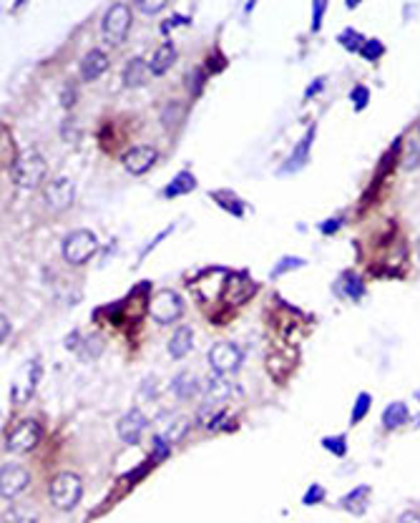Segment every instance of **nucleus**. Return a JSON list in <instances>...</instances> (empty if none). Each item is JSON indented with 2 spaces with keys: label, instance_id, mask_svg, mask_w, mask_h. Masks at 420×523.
Wrapping results in <instances>:
<instances>
[{
  "label": "nucleus",
  "instance_id": "1",
  "mask_svg": "<svg viewBox=\"0 0 420 523\" xmlns=\"http://www.w3.org/2000/svg\"><path fill=\"white\" fill-rule=\"evenodd\" d=\"M11 177L21 189H36L48 177V161L43 159L38 151H26L16 156L11 164Z\"/></svg>",
  "mask_w": 420,
  "mask_h": 523
},
{
  "label": "nucleus",
  "instance_id": "2",
  "mask_svg": "<svg viewBox=\"0 0 420 523\" xmlns=\"http://www.w3.org/2000/svg\"><path fill=\"white\" fill-rule=\"evenodd\" d=\"M81 493H83V483L76 473L63 470V473L53 475V481L48 486V496L58 511H73L76 503L81 501Z\"/></svg>",
  "mask_w": 420,
  "mask_h": 523
},
{
  "label": "nucleus",
  "instance_id": "3",
  "mask_svg": "<svg viewBox=\"0 0 420 523\" xmlns=\"http://www.w3.org/2000/svg\"><path fill=\"white\" fill-rule=\"evenodd\" d=\"M96 249H98V239H96V234H93L91 229L71 232V234L63 239V247H61V252H63V259L68 262V264H73V267L86 264L91 257L96 254Z\"/></svg>",
  "mask_w": 420,
  "mask_h": 523
},
{
  "label": "nucleus",
  "instance_id": "4",
  "mask_svg": "<svg viewBox=\"0 0 420 523\" xmlns=\"http://www.w3.org/2000/svg\"><path fill=\"white\" fill-rule=\"evenodd\" d=\"M131 31V8L126 3H113L101 21V33L111 46H121Z\"/></svg>",
  "mask_w": 420,
  "mask_h": 523
},
{
  "label": "nucleus",
  "instance_id": "5",
  "mask_svg": "<svg viewBox=\"0 0 420 523\" xmlns=\"http://www.w3.org/2000/svg\"><path fill=\"white\" fill-rule=\"evenodd\" d=\"M38 380H41V360L33 358V360H28V363L16 373V378H13L11 400L16 403V405H23V403L31 400V395L36 393Z\"/></svg>",
  "mask_w": 420,
  "mask_h": 523
},
{
  "label": "nucleus",
  "instance_id": "6",
  "mask_svg": "<svg viewBox=\"0 0 420 523\" xmlns=\"http://www.w3.org/2000/svg\"><path fill=\"white\" fill-rule=\"evenodd\" d=\"M181 312H184V302L174 289H159V292L151 297L149 304V315L154 317L159 325H171L174 320H179Z\"/></svg>",
  "mask_w": 420,
  "mask_h": 523
},
{
  "label": "nucleus",
  "instance_id": "7",
  "mask_svg": "<svg viewBox=\"0 0 420 523\" xmlns=\"http://www.w3.org/2000/svg\"><path fill=\"white\" fill-rule=\"evenodd\" d=\"M242 360H245V353L242 347L235 345V342H217V345L209 350V365L214 368V373L222 375H232L242 368Z\"/></svg>",
  "mask_w": 420,
  "mask_h": 523
},
{
  "label": "nucleus",
  "instance_id": "8",
  "mask_svg": "<svg viewBox=\"0 0 420 523\" xmlns=\"http://www.w3.org/2000/svg\"><path fill=\"white\" fill-rule=\"evenodd\" d=\"M73 199H76V184L71 177H56L46 184L43 202H46L48 209H53V212H66V209H71Z\"/></svg>",
  "mask_w": 420,
  "mask_h": 523
},
{
  "label": "nucleus",
  "instance_id": "9",
  "mask_svg": "<svg viewBox=\"0 0 420 523\" xmlns=\"http://www.w3.org/2000/svg\"><path fill=\"white\" fill-rule=\"evenodd\" d=\"M41 435H43V430L36 420H21L11 430V435H8L6 448L11 450V453H28V450H33L38 443H41Z\"/></svg>",
  "mask_w": 420,
  "mask_h": 523
},
{
  "label": "nucleus",
  "instance_id": "10",
  "mask_svg": "<svg viewBox=\"0 0 420 523\" xmlns=\"http://www.w3.org/2000/svg\"><path fill=\"white\" fill-rule=\"evenodd\" d=\"M31 486V473H28V468H23V465H16V463H8L3 465V473H0V493H3V498H16L18 493H23L26 488Z\"/></svg>",
  "mask_w": 420,
  "mask_h": 523
},
{
  "label": "nucleus",
  "instance_id": "11",
  "mask_svg": "<svg viewBox=\"0 0 420 523\" xmlns=\"http://www.w3.org/2000/svg\"><path fill=\"white\" fill-rule=\"evenodd\" d=\"M229 395H232V383L227 380V375H222V373L209 375L207 383H204V408L212 410V408L227 403Z\"/></svg>",
  "mask_w": 420,
  "mask_h": 523
},
{
  "label": "nucleus",
  "instance_id": "12",
  "mask_svg": "<svg viewBox=\"0 0 420 523\" xmlns=\"http://www.w3.org/2000/svg\"><path fill=\"white\" fill-rule=\"evenodd\" d=\"M146 423H149V420H146L144 413L138 410V408H133V410H128L126 415L118 418V423H116L118 438H121L123 443H128V445L138 443V438H141V433H144Z\"/></svg>",
  "mask_w": 420,
  "mask_h": 523
},
{
  "label": "nucleus",
  "instance_id": "13",
  "mask_svg": "<svg viewBox=\"0 0 420 523\" xmlns=\"http://www.w3.org/2000/svg\"><path fill=\"white\" fill-rule=\"evenodd\" d=\"M156 156H159V151L154 149V146H133V149H128L126 154H123V169L128 171V174H144V171H149L151 166H154Z\"/></svg>",
  "mask_w": 420,
  "mask_h": 523
},
{
  "label": "nucleus",
  "instance_id": "14",
  "mask_svg": "<svg viewBox=\"0 0 420 523\" xmlns=\"http://www.w3.org/2000/svg\"><path fill=\"white\" fill-rule=\"evenodd\" d=\"M314 134H317V126H309L307 134L299 139V144L294 146V151L287 156V161H285V166L280 169V174H292V171H299L304 164H307L309 149H312V141H314Z\"/></svg>",
  "mask_w": 420,
  "mask_h": 523
},
{
  "label": "nucleus",
  "instance_id": "15",
  "mask_svg": "<svg viewBox=\"0 0 420 523\" xmlns=\"http://www.w3.org/2000/svg\"><path fill=\"white\" fill-rule=\"evenodd\" d=\"M255 292V284L247 274H229L227 284H224V299L232 304L247 302V297Z\"/></svg>",
  "mask_w": 420,
  "mask_h": 523
},
{
  "label": "nucleus",
  "instance_id": "16",
  "mask_svg": "<svg viewBox=\"0 0 420 523\" xmlns=\"http://www.w3.org/2000/svg\"><path fill=\"white\" fill-rule=\"evenodd\" d=\"M106 68H108V56L101 48H91L83 56V61H81V78L86 83H91V81H96L98 76L106 73Z\"/></svg>",
  "mask_w": 420,
  "mask_h": 523
},
{
  "label": "nucleus",
  "instance_id": "17",
  "mask_svg": "<svg viewBox=\"0 0 420 523\" xmlns=\"http://www.w3.org/2000/svg\"><path fill=\"white\" fill-rule=\"evenodd\" d=\"M149 78H151L149 61H144L141 56H133V58L126 63V68H123V83H126L128 88H138V86L149 83Z\"/></svg>",
  "mask_w": 420,
  "mask_h": 523
},
{
  "label": "nucleus",
  "instance_id": "18",
  "mask_svg": "<svg viewBox=\"0 0 420 523\" xmlns=\"http://www.w3.org/2000/svg\"><path fill=\"white\" fill-rule=\"evenodd\" d=\"M192 340H194L192 327H189V325H181L179 330L171 335V340H169V355H171V358H174V360L186 358V355L192 353V345H194Z\"/></svg>",
  "mask_w": 420,
  "mask_h": 523
},
{
  "label": "nucleus",
  "instance_id": "19",
  "mask_svg": "<svg viewBox=\"0 0 420 523\" xmlns=\"http://www.w3.org/2000/svg\"><path fill=\"white\" fill-rule=\"evenodd\" d=\"M176 61V48H174V43H161L159 48L154 51V56H151L149 61V68H151V76H161L166 73V71L174 66Z\"/></svg>",
  "mask_w": 420,
  "mask_h": 523
},
{
  "label": "nucleus",
  "instance_id": "20",
  "mask_svg": "<svg viewBox=\"0 0 420 523\" xmlns=\"http://www.w3.org/2000/svg\"><path fill=\"white\" fill-rule=\"evenodd\" d=\"M370 493H372L370 486H357L355 491H350L347 496H342L340 506L345 508L347 513H352V516H362V513L367 511V501H370Z\"/></svg>",
  "mask_w": 420,
  "mask_h": 523
},
{
  "label": "nucleus",
  "instance_id": "21",
  "mask_svg": "<svg viewBox=\"0 0 420 523\" xmlns=\"http://www.w3.org/2000/svg\"><path fill=\"white\" fill-rule=\"evenodd\" d=\"M408 420H410V408H408V403H403V400L390 403V405L383 410V425L388 428V430H398V428H403Z\"/></svg>",
  "mask_w": 420,
  "mask_h": 523
},
{
  "label": "nucleus",
  "instance_id": "22",
  "mask_svg": "<svg viewBox=\"0 0 420 523\" xmlns=\"http://www.w3.org/2000/svg\"><path fill=\"white\" fill-rule=\"evenodd\" d=\"M194 189H197V179H194L192 171H179V174L169 182V187L164 189V197L174 199V197H181V194L194 192Z\"/></svg>",
  "mask_w": 420,
  "mask_h": 523
},
{
  "label": "nucleus",
  "instance_id": "23",
  "mask_svg": "<svg viewBox=\"0 0 420 523\" xmlns=\"http://www.w3.org/2000/svg\"><path fill=\"white\" fill-rule=\"evenodd\" d=\"M171 393H174L179 400H192L199 393V383L192 373H179L171 383Z\"/></svg>",
  "mask_w": 420,
  "mask_h": 523
},
{
  "label": "nucleus",
  "instance_id": "24",
  "mask_svg": "<svg viewBox=\"0 0 420 523\" xmlns=\"http://www.w3.org/2000/svg\"><path fill=\"white\" fill-rule=\"evenodd\" d=\"M3 523H38V513L31 506L11 503L3 513Z\"/></svg>",
  "mask_w": 420,
  "mask_h": 523
},
{
  "label": "nucleus",
  "instance_id": "25",
  "mask_svg": "<svg viewBox=\"0 0 420 523\" xmlns=\"http://www.w3.org/2000/svg\"><path fill=\"white\" fill-rule=\"evenodd\" d=\"M400 166L405 171H415L420 169V139L418 136H410L403 146V156H400Z\"/></svg>",
  "mask_w": 420,
  "mask_h": 523
},
{
  "label": "nucleus",
  "instance_id": "26",
  "mask_svg": "<svg viewBox=\"0 0 420 523\" xmlns=\"http://www.w3.org/2000/svg\"><path fill=\"white\" fill-rule=\"evenodd\" d=\"M342 289H345V297H350L352 302H360L365 297V282H362L360 274L355 272H347L342 277Z\"/></svg>",
  "mask_w": 420,
  "mask_h": 523
},
{
  "label": "nucleus",
  "instance_id": "27",
  "mask_svg": "<svg viewBox=\"0 0 420 523\" xmlns=\"http://www.w3.org/2000/svg\"><path fill=\"white\" fill-rule=\"evenodd\" d=\"M81 358L83 360H96V358H101V353H103V340H101V335H88V337H83V342H81Z\"/></svg>",
  "mask_w": 420,
  "mask_h": 523
},
{
  "label": "nucleus",
  "instance_id": "28",
  "mask_svg": "<svg viewBox=\"0 0 420 523\" xmlns=\"http://www.w3.org/2000/svg\"><path fill=\"white\" fill-rule=\"evenodd\" d=\"M337 41H340L342 48H347V51H352V53H357V51H362V46H365L367 38H362L357 31L347 28V31H342V33H340V38H337Z\"/></svg>",
  "mask_w": 420,
  "mask_h": 523
},
{
  "label": "nucleus",
  "instance_id": "29",
  "mask_svg": "<svg viewBox=\"0 0 420 523\" xmlns=\"http://www.w3.org/2000/svg\"><path fill=\"white\" fill-rule=\"evenodd\" d=\"M370 405H372V395L370 393H360L355 400V408H352V415H350V423L352 425H357V423L362 420V418L370 413Z\"/></svg>",
  "mask_w": 420,
  "mask_h": 523
},
{
  "label": "nucleus",
  "instance_id": "30",
  "mask_svg": "<svg viewBox=\"0 0 420 523\" xmlns=\"http://www.w3.org/2000/svg\"><path fill=\"white\" fill-rule=\"evenodd\" d=\"M214 199H219V202H217L219 207L227 209V212H232L235 217H242V214H245V207H242V202H240V199L232 197L229 192H214Z\"/></svg>",
  "mask_w": 420,
  "mask_h": 523
},
{
  "label": "nucleus",
  "instance_id": "31",
  "mask_svg": "<svg viewBox=\"0 0 420 523\" xmlns=\"http://www.w3.org/2000/svg\"><path fill=\"white\" fill-rule=\"evenodd\" d=\"M322 448L330 450V453L337 455V458H342V455L347 453V438L345 435H327V438L322 440Z\"/></svg>",
  "mask_w": 420,
  "mask_h": 523
},
{
  "label": "nucleus",
  "instance_id": "32",
  "mask_svg": "<svg viewBox=\"0 0 420 523\" xmlns=\"http://www.w3.org/2000/svg\"><path fill=\"white\" fill-rule=\"evenodd\" d=\"M189 430V420L186 418H176L174 423H169V428H166L164 438L169 440V443H176V440L184 438V433Z\"/></svg>",
  "mask_w": 420,
  "mask_h": 523
},
{
  "label": "nucleus",
  "instance_id": "33",
  "mask_svg": "<svg viewBox=\"0 0 420 523\" xmlns=\"http://www.w3.org/2000/svg\"><path fill=\"white\" fill-rule=\"evenodd\" d=\"M299 267H304L302 257H285V259L280 262L275 269H272V277H280V274L290 272V269H299Z\"/></svg>",
  "mask_w": 420,
  "mask_h": 523
},
{
  "label": "nucleus",
  "instance_id": "34",
  "mask_svg": "<svg viewBox=\"0 0 420 523\" xmlns=\"http://www.w3.org/2000/svg\"><path fill=\"white\" fill-rule=\"evenodd\" d=\"M360 53L365 56L367 61H378L380 56L385 53V46L378 41V38H370V41H365V46H362V51H360Z\"/></svg>",
  "mask_w": 420,
  "mask_h": 523
},
{
  "label": "nucleus",
  "instance_id": "35",
  "mask_svg": "<svg viewBox=\"0 0 420 523\" xmlns=\"http://www.w3.org/2000/svg\"><path fill=\"white\" fill-rule=\"evenodd\" d=\"M350 101L355 103V111H362L370 103V88L367 86H355L350 91Z\"/></svg>",
  "mask_w": 420,
  "mask_h": 523
},
{
  "label": "nucleus",
  "instance_id": "36",
  "mask_svg": "<svg viewBox=\"0 0 420 523\" xmlns=\"http://www.w3.org/2000/svg\"><path fill=\"white\" fill-rule=\"evenodd\" d=\"M324 501V488L319 486V483H312V486L307 488V493L302 496V503L304 506H317V503Z\"/></svg>",
  "mask_w": 420,
  "mask_h": 523
},
{
  "label": "nucleus",
  "instance_id": "37",
  "mask_svg": "<svg viewBox=\"0 0 420 523\" xmlns=\"http://www.w3.org/2000/svg\"><path fill=\"white\" fill-rule=\"evenodd\" d=\"M202 86H204V73H202V68H194L192 73H189V88H192L194 96H199V91H202Z\"/></svg>",
  "mask_w": 420,
  "mask_h": 523
},
{
  "label": "nucleus",
  "instance_id": "38",
  "mask_svg": "<svg viewBox=\"0 0 420 523\" xmlns=\"http://www.w3.org/2000/svg\"><path fill=\"white\" fill-rule=\"evenodd\" d=\"M136 8L141 13H159V11H164V8H166V3H164V0H156V3H146V0H138Z\"/></svg>",
  "mask_w": 420,
  "mask_h": 523
},
{
  "label": "nucleus",
  "instance_id": "39",
  "mask_svg": "<svg viewBox=\"0 0 420 523\" xmlns=\"http://www.w3.org/2000/svg\"><path fill=\"white\" fill-rule=\"evenodd\" d=\"M324 11H327V3H314L312 6V31H319V23H322Z\"/></svg>",
  "mask_w": 420,
  "mask_h": 523
},
{
  "label": "nucleus",
  "instance_id": "40",
  "mask_svg": "<svg viewBox=\"0 0 420 523\" xmlns=\"http://www.w3.org/2000/svg\"><path fill=\"white\" fill-rule=\"evenodd\" d=\"M186 23H189V18H186V16H171L169 21L161 23V33H169L171 28H176V26H186Z\"/></svg>",
  "mask_w": 420,
  "mask_h": 523
},
{
  "label": "nucleus",
  "instance_id": "41",
  "mask_svg": "<svg viewBox=\"0 0 420 523\" xmlns=\"http://www.w3.org/2000/svg\"><path fill=\"white\" fill-rule=\"evenodd\" d=\"M169 440H164V438H156L154 440V458L156 460H161V458H166V455H169Z\"/></svg>",
  "mask_w": 420,
  "mask_h": 523
},
{
  "label": "nucleus",
  "instance_id": "42",
  "mask_svg": "<svg viewBox=\"0 0 420 523\" xmlns=\"http://www.w3.org/2000/svg\"><path fill=\"white\" fill-rule=\"evenodd\" d=\"M340 227H342V219H327L324 224H319V232L322 234H335Z\"/></svg>",
  "mask_w": 420,
  "mask_h": 523
},
{
  "label": "nucleus",
  "instance_id": "43",
  "mask_svg": "<svg viewBox=\"0 0 420 523\" xmlns=\"http://www.w3.org/2000/svg\"><path fill=\"white\" fill-rule=\"evenodd\" d=\"M395 523H420V511H403Z\"/></svg>",
  "mask_w": 420,
  "mask_h": 523
},
{
  "label": "nucleus",
  "instance_id": "44",
  "mask_svg": "<svg viewBox=\"0 0 420 523\" xmlns=\"http://www.w3.org/2000/svg\"><path fill=\"white\" fill-rule=\"evenodd\" d=\"M322 86H324V78H314V83H312V86H309L307 91H304V98H312V96H314V93H317V91H319V88H322Z\"/></svg>",
  "mask_w": 420,
  "mask_h": 523
},
{
  "label": "nucleus",
  "instance_id": "45",
  "mask_svg": "<svg viewBox=\"0 0 420 523\" xmlns=\"http://www.w3.org/2000/svg\"><path fill=\"white\" fill-rule=\"evenodd\" d=\"M0 322H3V327H0V340L6 342L8 335H11V322H8V317H3Z\"/></svg>",
  "mask_w": 420,
  "mask_h": 523
},
{
  "label": "nucleus",
  "instance_id": "46",
  "mask_svg": "<svg viewBox=\"0 0 420 523\" xmlns=\"http://www.w3.org/2000/svg\"><path fill=\"white\" fill-rule=\"evenodd\" d=\"M73 96H76V91H73V88H68V91H63V106H71V103H73Z\"/></svg>",
  "mask_w": 420,
  "mask_h": 523
},
{
  "label": "nucleus",
  "instance_id": "47",
  "mask_svg": "<svg viewBox=\"0 0 420 523\" xmlns=\"http://www.w3.org/2000/svg\"><path fill=\"white\" fill-rule=\"evenodd\" d=\"M415 254H418V262H420V237H418V244H415Z\"/></svg>",
  "mask_w": 420,
  "mask_h": 523
},
{
  "label": "nucleus",
  "instance_id": "48",
  "mask_svg": "<svg viewBox=\"0 0 420 523\" xmlns=\"http://www.w3.org/2000/svg\"><path fill=\"white\" fill-rule=\"evenodd\" d=\"M418 139H420V126H418Z\"/></svg>",
  "mask_w": 420,
  "mask_h": 523
}]
</instances>
